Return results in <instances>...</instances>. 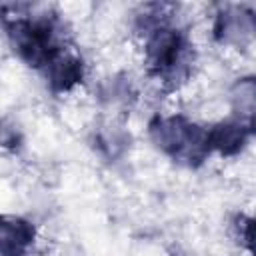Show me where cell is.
I'll return each instance as SVG.
<instances>
[{"label":"cell","mask_w":256,"mask_h":256,"mask_svg":"<svg viewBox=\"0 0 256 256\" xmlns=\"http://www.w3.org/2000/svg\"><path fill=\"white\" fill-rule=\"evenodd\" d=\"M34 242V228L22 218L4 216L2 222V254L22 256Z\"/></svg>","instance_id":"obj_3"},{"label":"cell","mask_w":256,"mask_h":256,"mask_svg":"<svg viewBox=\"0 0 256 256\" xmlns=\"http://www.w3.org/2000/svg\"><path fill=\"white\" fill-rule=\"evenodd\" d=\"M248 134V128L242 122H218V126L208 136L210 144L218 148L222 154H234L240 150Z\"/></svg>","instance_id":"obj_5"},{"label":"cell","mask_w":256,"mask_h":256,"mask_svg":"<svg viewBox=\"0 0 256 256\" xmlns=\"http://www.w3.org/2000/svg\"><path fill=\"white\" fill-rule=\"evenodd\" d=\"M80 78H82V62L78 56L62 52L50 60L48 80L54 90L72 92L74 88H78Z\"/></svg>","instance_id":"obj_2"},{"label":"cell","mask_w":256,"mask_h":256,"mask_svg":"<svg viewBox=\"0 0 256 256\" xmlns=\"http://www.w3.org/2000/svg\"><path fill=\"white\" fill-rule=\"evenodd\" d=\"M242 234H244V238H246V244H248L252 256H256V220H250V222L246 224V228H244Z\"/></svg>","instance_id":"obj_7"},{"label":"cell","mask_w":256,"mask_h":256,"mask_svg":"<svg viewBox=\"0 0 256 256\" xmlns=\"http://www.w3.org/2000/svg\"><path fill=\"white\" fill-rule=\"evenodd\" d=\"M216 30L226 46L240 50V46H246L256 38V14L244 6H228L220 14Z\"/></svg>","instance_id":"obj_1"},{"label":"cell","mask_w":256,"mask_h":256,"mask_svg":"<svg viewBox=\"0 0 256 256\" xmlns=\"http://www.w3.org/2000/svg\"><path fill=\"white\" fill-rule=\"evenodd\" d=\"M228 104L230 110L244 120L256 116V78L248 76L236 80L228 92Z\"/></svg>","instance_id":"obj_4"},{"label":"cell","mask_w":256,"mask_h":256,"mask_svg":"<svg viewBox=\"0 0 256 256\" xmlns=\"http://www.w3.org/2000/svg\"><path fill=\"white\" fill-rule=\"evenodd\" d=\"M60 10L68 20L82 22V20H86V16L92 14L94 6L88 2H64V4H60Z\"/></svg>","instance_id":"obj_6"}]
</instances>
